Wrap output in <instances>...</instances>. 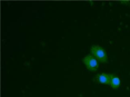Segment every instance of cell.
Instances as JSON below:
<instances>
[{
	"mask_svg": "<svg viewBox=\"0 0 130 97\" xmlns=\"http://www.w3.org/2000/svg\"><path fill=\"white\" fill-rule=\"evenodd\" d=\"M91 50V55L96 58L99 63H107L108 61V55H107V51L105 50V48L99 45H93L92 47L90 48Z\"/></svg>",
	"mask_w": 130,
	"mask_h": 97,
	"instance_id": "1",
	"label": "cell"
},
{
	"mask_svg": "<svg viewBox=\"0 0 130 97\" xmlns=\"http://www.w3.org/2000/svg\"><path fill=\"white\" fill-rule=\"evenodd\" d=\"M84 64L86 66V68L90 72H97L99 68V61L93 57L92 55H87L84 57Z\"/></svg>",
	"mask_w": 130,
	"mask_h": 97,
	"instance_id": "2",
	"label": "cell"
},
{
	"mask_svg": "<svg viewBox=\"0 0 130 97\" xmlns=\"http://www.w3.org/2000/svg\"><path fill=\"white\" fill-rule=\"evenodd\" d=\"M110 76L111 74H105V73L98 74L96 76V81H98L101 85H109L110 84Z\"/></svg>",
	"mask_w": 130,
	"mask_h": 97,
	"instance_id": "3",
	"label": "cell"
},
{
	"mask_svg": "<svg viewBox=\"0 0 130 97\" xmlns=\"http://www.w3.org/2000/svg\"><path fill=\"white\" fill-rule=\"evenodd\" d=\"M120 84H121V80L120 78L118 77L117 75H112L110 76V84H109V86H111L112 89H118V88L120 87Z\"/></svg>",
	"mask_w": 130,
	"mask_h": 97,
	"instance_id": "4",
	"label": "cell"
}]
</instances>
